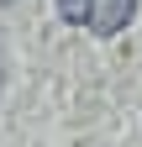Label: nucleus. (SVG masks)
I'll list each match as a JSON object with an SVG mask.
<instances>
[{
  "instance_id": "obj_1",
  "label": "nucleus",
  "mask_w": 142,
  "mask_h": 147,
  "mask_svg": "<svg viewBox=\"0 0 142 147\" xmlns=\"http://www.w3.org/2000/svg\"><path fill=\"white\" fill-rule=\"evenodd\" d=\"M132 16H137V0H95L90 32H95V37H116V32H126Z\"/></svg>"
},
{
  "instance_id": "obj_2",
  "label": "nucleus",
  "mask_w": 142,
  "mask_h": 147,
  "mask_svg": "<svg viewBox=\"0 0 142 147\" xmlns=\"http://www.w3.org/2000/svg\"><path fill=\"white\" fill-rule=\"evenodd\" d=\"M90 11H95V0H58V16H63V21L90 26Z\"/></svg>"
}]
</instances>
